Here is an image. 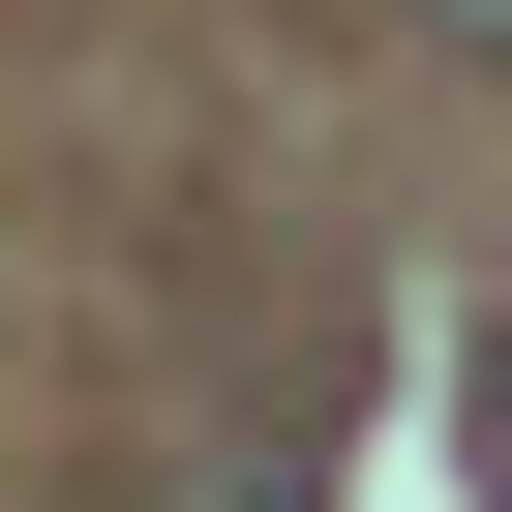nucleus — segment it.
<instances>
[{
	"mask_svg": "<svg viewBox=\"0 0 512 512\" xmlns=\"http://www.w3.org/2000/svg\"><path fill=\"white\" fill-rule=\"evenodd\" d=\"M422 31H452V61H512V0H422Z\"/></svg>",
	"mask_w": 512,
	"mask_h": 512,
	"instance_id": "nucleus-1",
	"label": "nucleus"
}]
</instances>
